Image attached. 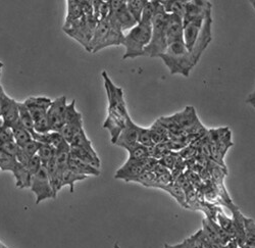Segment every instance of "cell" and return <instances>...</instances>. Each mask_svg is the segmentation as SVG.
Here are the masks:
<instances>
[{
  "label": "cell",
  "instance_id": "obj_1",
  "mask_svg": "<svg viewBox=\"0 0 255 248\" xmlns=\"http://www.w3.org/2000/svg\"><path fill=\"white\" fill-rule=\"evenodd\" d=\"M159 57L163 60L164 65L168 68L172 75L180 74L188 78L191 70L195 67L192 56L184 43V40L177 41V42L168 45L165 52Z\"/></svg>",
  "mask_w": 255,
  "mask_h": 248
},
{
  "label": "cell",
  "instance_id": "obj_2",
  "mask_svg": "<svg viewBox=\"0 0 255 248\" xmlns=\"http://www.w3.org/2000/svg\"><path fill=\"white\" fill-rule=\"evenodd\" d=\"M152 35V24L139 22L132 30L125 36L124 46L126 52L123 59L137 58L144 56V50L150 43Z\"/></svg>",
  "mask_w": 255,
  "mask_h": 248
},
{
  "label": "cell",
  "instance_id": "obj_3",
  "mask_svg": "<svg viewBox=\"0 0 255 248\" xmlns=\"http://www.w3.org/2000/svg\"><path fill=\"white\" fill-rule=\"evenodd\" d=\"M166 12L164 11L161 3L152 19V35L150 43L144 50V56L159 57L165 52L168 45L164 34Z\"/></svg>",
  "mask_w": 255,
  "mask_h": 248
},
{
  "label": "cell",
  "instance_id": "obj_4",
  "mask_svg": "<svg viewBox=\"0 0 255 248\" xmlns=\"http://www.w3.org/2000/svg\"><path fill=\"white\" fill-rule=\"evenodd\" d=\"M33 120L35 132L38 134H46L50 132L47 119V113L52 105V100L44 96H32L24 101Z\"/></svg>",
  "mask_w": 255,
  "mask_h": 248
},
{
  "label": "cell",
  "instance_id": "obj_5",
  "mask_svg": "<svg viewBox=\"0 0 255 248\" xmlns=\"http://www.w3.org/2000/svg\"><path fill=\"white\" fill-rule=\"evenodd\" d=\"M98 24V20L94 15L84 16L82 19L75 22L68 28H62L67 35L77 40L78 42L86 49L90 50V43L93 38L94 31Z\"/></svg>",
  "mask_w": 255,
  "mask_h": 248
},
{
  "label": "cell",
  "instance_id": "obj_6",
  "mask_svg": "<svg viewBox=\"0 0 255 248\" xmlns=\"http://www.w3.org/2000/svg\"><path fill=\"white\" fill-rule=\"evenodd\" d=\"M30 188L36 196V204H39L40 202L46 199L55 198L48 173L44 167H42L41 170L35 176L32 177Z\"/></svg>",
  "mask_w": 255,
  "mask_h": 248
},
{
  "label": "cell",
  "instance_id": "obj_7",
  "mask_svg": "<svg viewBox=\"0 0 255 248\" xmlns=\"http://www.w3.org/2000/svg\"><path fill=\"white\" fill-rule=\"evenodd\" d=\"M68 107L67 97L61 96L52 101L47 113L50 132H60L66 125V111Z\"/></svg>",
  "mask_w": 255,
  "mask_h": 248
},
{
  "label": "cell",
  "instance_id": "obj_8",
  "mask_svg": "<svg viewBox=\"0 0 255 248\" xmlns=\"http://www.w3.org/2000/svg\"><path fill=\"white\" fill-rule=\"evenodd\" d=\"M140 127L132 121L130 115L127 117L126 125L121 132L118 140L116 141L115 145H118L122 148H125L127 151L134 148L138 145V135H139Z\"/></svg>",
  "mask_w": 255,
  "mask_h": 248
},
{
  "label": "cell",
  "instance_id": "obj_9",
  "mask_svg": "<svg viewBox=\"0 0 255 248\" xmlns=\"http://www.w3.org/2000/svg\"><path fill=\"white\" fill-rule=\"evenodd\" d=\"M184 25L183 18L177 14L166 13L165 25H164V34L167 45H171L177 41L184 40L183 39Z\"/></svg>",
  "mask_w": 255,
  "mask_h": 248
},
{
  "label": "cell",
  "instance_id": "obj_10",
  "mask_svg": "<svg viewBox=\"0 0 255 248\" xmlns=\"http://www.w3.org/2000/svg\"><path fill=\"white\" fill-rule=\"evenodd\" d=\"M209 14H211V12H209L204 17L196 18L194 20H191V22H189L187 24H184L183 39H184V43L190 53L193 51V49L197 43L199 35L201 33V30L203 28L205 19Z\"/></svg>",
  "mask_w": 255,
  "mask_h": 248
},
{
  "label": "cell",
  "instance_id": "obj_11",
  "mask_svg": "<svg viewBox=\"0 0 255 248\" xmlns=\"http://www.w3.org/2000/svg\"><path fill=\"white\" fill-rule=\"evenodd\" d=\"M106 19L109 20L112 27L117 28L123 32L127 30H132L138 24L130 11L128 10L127 6L116 13L109 14Z\"/></svg>",
  "mask_w": 255,
  "mask_h": 248
},
{
  "label": "cell",
  "instance_id": "obj_12",
  "mask_svg": "<svg viewBox=\"0 0 255 248\" xmlns=\"http://www.w3.org/2000/svg\"><path fill=\"white\" fill-rule=\"evenodd\" d=\"M144 162L134 163V162L126 161L123 167H121L117 171L115 178L124 180L125 182H134L143 172L146 171Z\"/></svg>",
  "mask_w": 255,
  "mask_h": 248
},
{
  "label": "cell",
  "instance_id": "obj_13",
  "mask_svg": "<svg viewBox=\"0 0 255 248\" xmlns=\"http://www.w3.org/2000/svg\"><path fill=\"white\" fill-rule=\"evenodd\" d=\"M110 31H111V24L108 19L100 20V22H98L93 34V38L91 40L89 52L96 53L98 51V48L104 42V40L106 39V37H108Z\"/></svg>",
  "mask_w": 255,
  "mask_h": 248
},
{
  "label": "cell",
  "instance_id": "obj_14",
  "mask_svg": "<svg viewBox=\"0 0 255 248\" xmlns=\"http://www.w3.org/2000/svg\"><path fill=\"white\" fill-rule=\"evenodd\" d=\"M19 102L12 100L9 102V105L5 109L1 119H0V125L4 127H8L10 129L14 128L19 124V112H18Z\"/></svg>",
  "mask_w": 255,
  "mask_h": 248
},
{
  "label": "cell",
  "instance_id": "obj_15",
  "mask_svg": "<svg viewBox=\"0 0 255 248\" xmlns=\"http://www.w3.org/2000/svg\"><path fill=\"white\" fill-rule=\"evenodd\" d=\"M68 169H70L71 171H73L74 173L78 174V175H82V176H99L100 175V169H97L93 165L84 162L74 156L71 155L70 160H69V164H68Z\"/></svg>",
  "mask_w": 255,
  "mask_h": 248
},
{
  "label": "cell",
  "instance_id": "obj_16",
  "mask_svg": "<svg viewBox=\"0 0 255 248\" xmlns=\"http://www.w3.org/2000/svg\"><path fill=\"white\" fill-rule=\"evenodd\" d=\"M232 212V220H233V225H234V231H235V239L237 240L239 247L241 248L245 242V217L241 214L239 209L237 206L231 210Z\"/></svg>",
  "mask_w": 255,
  "mask_h": 248
},
{
  "label": "cell",
  "instance_id": "obj_17",
  "mask_svg": "<svg viewBox=\"0 0 255 248\" xmlns=\"http://www.w3.org/2000/svg\"><path fill=\"white\" fill-rule=\"evenodd\" d=\"M71 155L84 161V162L93 165V167H95L97 169L100 168L101 162H100L99 156L95 150H88V149L71 146Z\"/></svg>",
  "mask_w": 255,
  "mask_h": 248
},
{
  "label": "cell",
  "instance_id": "obj_18",
  "mask_svg": "<svg viewBox=\"0 0 255 248\" xmlns=\"http://www.w3.org/2000/svg\"><path fill=\"white\" fill-rule=\"evenodd\" d=\"M11 173L15 179V186L17 188L25 189L31 187L32 175L29 173L25 165L18 162Z\"/></svg>",
  "mask_w": 255,
  "mask_h": 248
},
{
  "label": "cell",
  "instance_id": "obj_19",
  "mask_svg": "<svg viewBox=\"0 0 255 248\" xmlns=\"http://www.w3.org/2000/svg\"><path fill=\"white\" fill-rule=\"evenodd\" d=\"M68 4V13H67V18H66V23L63 25V28H68L75 22H78V20L82 19L85 15L80 3V0H69L67 1Z\"/></svg>",
  "mask_w": 255,
  "mask_h": 248
},
{
  "label": "cell",
  "instance_id": "obj_20",
  "mask_svg": "<svg viewBox=\"0 0 255 248\" xmlns=\"http://www.w3.org/2000/svg\"><path fill=\"white\" fill-rule=\"evenodd\" d=\"M55 149V160L58 165L59 171L62 172L68 169L69 160L71 157V144L65 140Z\"/></svg>",
  "mask_w": 255,
  "mask_h": 248
},
{
  "label": "cell",
  "instance_id": "obj_21",
  "mask_svg": "<svg viewBox=\"0 0 255 248\" xmlns=\"http://www.w3.org/2000/svg\"><path fill=\"white\" fill-rule=\"evenodd\" d=\"M32 136L34 140L40 142L41 144H46V145L53 146L54 148L58 147L65 141L59 132H48L46 134H38L35 132Z\"/></svg>",
  "mask_w": 255,
  "mask_h": 248
},
{
  "label": "cell",
  "instance_id": "obj_22",
  "mask_svg": "<svg viewBox=\"0 0 255 248\" xmlns=\"http://www.w3.org/2000/svg\"><path fill=\"white\" fill-rule=\"evenodd\" d=\"M66 125L76 127V128H83L84 127L83 117H82V114H80L76 110V100L75 99L67 107Z\"/></svg>",
  "mask_w": 255,
  "mask_h": 248
},
{
  "label": "cell",
  "instance_id": "obj_23",
  "mask_svg": "<svg viewBox=\"0 0 255 248\" xmlns=\"http://www.w3.org/2000/svg\"><path fill=\"white\" fill-rule=\"evenodd\" d=\"M125 36L126 35L124 34L123 31L111 26V31H110L108 37H106V39L104 40V42L98 48V51H100V50H102L106 47H110V46H121V45H123L124 41H125Z\"/></svg>",
  "mask_w": 255,
  "mask_h": 248
},
{
  "label": "cell",
  "instance_id": "obj_24",
  "mask_svg": "<svg viewBox=\"0 0 255 248\" xmlns=\"http://www.w3.org/2000/svg\"><path fill=\"white\" fill-rule=\"evenodd\" d=\"M164 11L166 13H173L177 14L180 17H184L185 8L187 1H182V0H166V1H160Z\"/></svg>",
  "mask_w": 255,
  "mask_h": 248
},
{
  "label": "cell",
  "instance_id": "obj_25",
  "mask_svg": "<svg viewBox=\"0 0 255 248\" xmlns=\"http://www.w3.org/2000/svg\"><path fill=\"white\" fill-rule=\"evenodd\" d=\"M18 112H19L20 125H22L27 131H29L31 133V135H33L35 133L34 120L31 116L28 108L24 105V102H19Z\"/></svg>",
  "mask_w": 255,
  "mask_h": 248
},
{
  "label": "cell",
  "instance_id": "obj_26",
  "mask_svg": "<svg viewBox=\"0 0 255 248\" xmlns=\"http://www.w3.org/2000/svg\"><path fill=\"white\" fill-rule=\"evenodd\" d=\"M128 152H129V158L127 159V161L129 162L141 163L150 157V149L140 145V144H138L134 148L128 150Z\"/></svg>",
  "mask_w": 255,
  "mask_h": 248
},
{
  "label": "cell",
  "instance_id": "obj_27",
  "mask_svg": "<svg viewBox=\"0 0 255 248\" xmlns=\"http://www.w3.org/2000/svg\"><path fill=\"white\" fill-rule=\"evenodd\" d=\"M163 190H165L167 193L171 194L178 201V203L181 206H183V208H185V209H188L185 191L183 190V188L177 182H173L172 184H169Z\"/></svg>",
  "mask_w": 255,
  "mask_h": 248
},
{
  "label": "cell",
  "instance_id": "obj_28",
  "mask_svg": "<svg viewBox=\"0 0 255 248\" xmlns=\"http://www.w3.org/2000/svg\"><path fill=\"white\" fill-rule=\"evenodd\" d=\"M88 177L86 176H82L74 173L70 169H66L65 171H62L61 173V179H62V187L65 186H69L71 193L74 192L75 190V184L79 181H83L85 179H87Z\"/></svg>",
  "mask_w": 255,
  "mask_h": 248
},
{
  "label": "cell",
  "instance_id": "obj_29",
  "mask_svg": "<svg viewBox=\"0 0 255 248\" xmlns=\"http://www.w3.org/2000/svg\"><path fill=\"white\" fill-rule=\"evenodd\" d=\"M12 132H13L14 142L19 147L25 146L27 143H29L30 141L33 140V136L31 135V133L29 131H27L22 125H20V122L17 126L12 128Z\"/></svg>",
  "mask_w": 255,
  "mask_h": 248
},
{
  "label": "cell",
  "instance_id": "obj_30",
  "mask_svg": "<svg viewBox=\"0 0 255 248\" xmlns=\"http://www.w3.org/2000/svg\"><path fill=\"white\" fill-rule=\"evenodd\" d=\"M147 2V0H128L127 1L128 10L130 11V13L133 15L137 23H139L141 20L142 13Z\"/></svg>",
  "mask_w": 255,
  "mask_h": 248
},
{
  "label": "cell",
  "instance_id": "obj_31",
  "mask_svg": "<svg viewBox=\"0 0 255 248\" xmlns=\"http://www.w3.org/2000/svg\"><path fill=\"white\" fill-rule=\"evenodd\" d=\"M217 223L232 239H235V231H234L233 220L227 217L222 210H220L217 215Z\"/></svg>",
  "mask_w": 255,
  "mask_h": 248
},
{
  "label": "cell",
  "instance_id": "obj_32",
  "mask_svg": "<svg viewBox=\"0 0 255 248\" xmlns=\"http://www.w3.org/2000/svg\"><path fill=\"white\" fill-rule=\"evenodd\" d=\"M92 5L94 16L96 17L98 22L108 18L110 14V5L108 1H103V0H93Z\"/></svg>",
  "mask_w": 255,
  "mask_h": 248
},
{
  "label": "cell",
  "instance_id": "obj_33",
  "mask_svg": "<svg viewBox=\"0 0 255 248\" xmlns=\"http://www.w3.org/2000/svg\"><path fill=\"white\" fill-rule=\"evenodd\" d=\"M70 144L72 147H79V148H84V149H88V150H94V148L92 146V142L87 137L84 129L75 135V137L73 138V140L71 141Z\"/></svg>",
  "mask_w": 255,
  "mask_h": 248
},
{
  "label": "cell",
  "instance_id": "obj_34",
  "mask_svg": "<svg viewBox=\"0 0 255 248\" xmlns=\"http://www.w3.org/2000/svg\"><path fill=\"white\" fill-rule=\"evenodd\" d=\"M17 163L15 157L0 150V170L2 172H12Z\"/></svg>",
  "mask_w": 255,
  "mask_h": 248
},
{
  "label": "cell",
  "instance_id": "obj_35",
  "mask_svg": "<svg viewBox=\"0 0 255 248\" xmlns=\"http://www.w3.org/2000/svg\"><path fill=\"white\" fill-rule=\"evenodd\" d=\"M55 151L56 149L53 146L46 145V144H41V147L37 153V155L40 157L42 164L46 165L51 159L55 157Z\"/></svg>",
  "mask_w": 255,
  "mask_h": 248
},
{
  "label": "cell",
  "instance_id": "obj_36",
  "mask_svg": "<svg viewBox=\"0 0 255 248\" xmlns=\"http://www.w3.org/2000/svg\"><path fill=\"white\" fill-rule=\"evenodd\" d=\"M138 144H140V145H142L148 149H152L155 146V144L153 143L151 135H150L149 128L140 127V131H139V135H138Z\"/></svg>",
  "mask_w": 255,
  "mask_h": 248
},
{
  "label": "cell",
  "instance_id": "obj_37",
  "mask_svg": "<svg viewBox=\"0 0 255 248\" xmlns=\"http://www.w3.org/2000/svg\"><path fill=\"white\" fill-rule=\"evenodd\" d=\"M245 239L247 244L255 245V222L245 217Z\"/></svg>",
  "mask_w": 255,
  "mask_h": 248
},
{
  "label": "cell",
  "instance_id": "obj_38",
  "mask_svg": "<svg viewBox=\"0 0 255 248\" xmlns=\"http://www.w3.org/2000/svg\"><path fill=\"white\" fill-rule=\"evenodd\" d=\"M155 180H156V176L152 172L145 171L134 182L142 184L143 186H146V187H153Z\"/></svg>",
  "mask_w": 255,
  "mask_h": 248
},
{
  "label": "cell",
  "instance_id": "obj_39",
  "mask_svg": "<svg viewBox=\"0 0 255 248\" xmlns=\"http://www.w3.org/2000/svg\"><path fill=\"white\" fill-rule=\"evenodd\" d=\"M178 154L177 153H174V151H171L168 152L167 154H165L161 159L158 160V162L163 165L164 168H166L168 171H173L175 164L177 162V159H178Z\"/></svg>",
  "mask_w": 255,
  "mask_h": 248
},
{
  "label": "cell",
  "instance_id": "obj_40",
  "mask_svg": "<svg viewBox=\"0 0 255 248\" xmlns=\"http://www.w3.org/2000/svg\"><path fill=\"white\" fill-rule=\"evenodd\" d=\"M40 147H41V143L33 139L32 141H30L29 143H27L25 146L20 147V148L23 149V151H24L30 158H32L33 156L37 155V153H38Z\"/></svg>",
  "mask_w": 255,
  "mask_h": 248
},
{
  "label": "cell",
  "instance_id": "obj_41",
  "mask_svg": "<svg viewBox=\"0 0 255 248\" xmlns=\"http://www.w3.org/2000/svg\"><path fill=\"white\" fill-rule=\"evenodd\" d=\"M0 150L16 158V156L20 150V147L14 141H12V142H8L5 144H1V145H0Z\"/></svg>",
  "mask_w": 255,
  "mask_h": 248
},
{
  "label": "cell",
  "instance_id": "obj_42",
  "mask_svg": "<svg viewBox=\"0 0 255 248\" xmlns=\"http://www.w3.org/2000/svg\"><path fill=\"white\" fill-rule=\"evenodd\" d=\"M42 167H43V164H42V161H41L40 157L38 155H35V156H33L30 159V161H29V163H28V165H27L26 168L28 169L29 173L33 177V176H35L41 170Z\"/></svg>",
  "mask_w": 255,
  "mask_h": 248
},
{
  "label": "cell",
  "instance_id": "obj_43",
  "mask_svg": "<svg viewBox=\"0 0 255 248\" xmlns=\"http://www.w3.org/2000/svg\"><path fill=\"white\" fill-rule=\"evenodd\" d=\"M14 141L12 129L0 125V145Z\"/></svg>",
  "mask_w": 255,
  "mask_h": 248
},
{
  "label": "cell",
  "instance_id": "obj_44",
  "mask_svg": "<svg viewBox=\"0 0 255 248\" xmlns=\"http://www.w3.org/2000/svg\"><path fill=\"white\" fill-rule=\"evenodd\" d=\"M12 100V98H10L4 91L3 87L0 85V119H1L5 109L7 108V106L9 105V102Z\"/></svg>",
  "mask_w": 255,
  "mask_h": 248
},
{
  "label": "cell",
  "instance_id": "obj_45",
  "mask_svg": "<svg viewBox=\"0 0 255 248\" xmlns=\"http://www.w3.org/2000/svg\"><path fill=\"white\" fill-rule=\"evenodd\" d=\"M108 3L110 5V14L116 13L127 6L126 0H109Z\"/></svg>",
  "mask_w": 255,
  "mask_h": 248
},
{
  "label": "cell",
  "instance_id": "obj_46",
  "mask_svg": "<svg viewBox=\"0 0 255 248\" xmlns=\"http://www.w3.org/2000/svg\"><path fill=\"white\" fill-rule=\"evenodd\" d=\"M80 3L84 12L85 16H92L94 15L93 11V5L92 1H88V0H80Z\"/></svg>",
  "mask_w": 255,
  "mask_h": 248
},
{
  "label": "cell",
  "instance_id": "obj_47",
  "mask_svg": "<svg viewBox=\"0 0 255 248\" xmlns=\"http://www.w3.org/2000/svg\"><path fill=\"white\" fill-rule=\"evenodd\" d=\"M246 103L247 105H250L253 109H255V89L246 98Z\"/></svg>",
  "mask_w": 255,
  "mask_h": 248
},
{
  "label": "cell",
  "instance_id": "obj_48",
  "mask_svg": "<svg viewBox=\"0 0 255 248\" xmlns=\"http://www.w3.org/2000/svg\"><path fill=\"white\" fill-rule=\"evenodd\" d=\"M222 248H240L236 239H231L228 243H226Z\"/></svg>",
  "mask_w": 255,
  "mask_h": 248
},
{
  "label": "cell",
  "instance_id": "obj_49",
  "mask_svg": "<svg viewBox=\"0 0 255 248\" xmlns=\"http://www.w3.org/2000/svg\"><path fill=\"white\" fill-rule=\"evenodd\" d=\"M0 248H7L1 241H0Z\"/></svg>",
  "mask_w": 255,
  "mask_h": 248
},
{
  "label": "cell",
  "instance_id": "obj_50",
  "mask_svg": "<svg viewBox=\"0 0 255 248\" xmlns=\"http://www.w3.org/2000/svg\"><path fill=\"white\" fill-rule=\"evenodd\" d=\"M251 4H252V6H253V8L255 9V0H253V1H251Z\"/></svg>",
  "mask_w": 255,
  "mask_h": 248
},
{
  "label": "cell",
  "instance_id": "obj_51",
  "mask_svg": "<svg viewBox=\"0 0 255 248\" xmlns=\"http://www.w3.org/2000/svg\"><path fill=\"white\" fill-rule=\"evenodd\" d=\"M0 173H1V170H0Z\"/></svg>",
  "mask_w": 255,
  "mask_h": 248
}]
</instances>
